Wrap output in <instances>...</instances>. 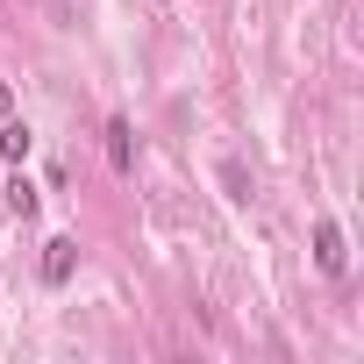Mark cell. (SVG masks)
Returning a JSON list of instances; mask_svg holds the SVG:
<instances>
[{
  "mask_svg": "<svg viewBox=\"0 0 364 364\" xmlns=\"http://www.w3.org/2000/svg\"><path fill=\"white\" fill-rule=\"evenodd\" d=\"M72 257H79V243H72V236H50V243H43V279L65 286V279H72Z\"/></svg>",
  "mask_w": 364,
  "mask_h": 364,
  "instance_id": "6da1fadb",
  "label": "cell"
},
{
  "mask_svg": "<svg viewBox=\"0 0 364 364\" xmlns=\"http://www.w3.org/2000/svg\"><path fill=\"white\" fill-rule=\"evenodd\" d=\"M107 164H114V171H136V136H129V122H107Z\"/></svg>",
  "mask_w": 364,
  "mask_h": 364,
  "instance_id": "7a4b0ae2",
  "label": "cell"
},
{
  "mask_svg": "<svg viewBox=\"0 0 364 364\" xmlns=\"http://www.w3.org/2000/svg\"><path fill=\"white\" fill-rule=\"evenodd\" d=\"M314 264H321V272H343V229H336V222L314 229Z\"/></svg>",
  "mask_w": 364,
  "mask_h": 364,
  "instance_id": "3957f363",
  "label": "cell"
},
{
  "mask_svg": "<svg viewBox=\"0 0 364 364\" xmlns=\"http://www.w3.org/2000/svg\"><path fill=\"white\" fill-rule=\"evenodd\" d=\"M0 157H8V164H22V157H29V129H22V122L0 129Z\"/></svg>",
  "mask_w": 364,
  "mask_h": 364,
  "instance_id": "277c9868",
  "label": "cell"
},
{
  "mask_svg": "<svg viewBox=\"0 0 364 364\" xmlns=\"http://www.w3.org/2000/svg\"><path fill=\"white\" fill-rule=\"evenodd\" d=\"M222 186H229V200H250L257 186H250V171L236 164V157H222Z\"/></svg>",
  "mask_w": 364,
  "mask_h": 364,
  "instance_id": "5b68a950",
  "label": "cell"
},
{
  "mask_svg": "<svg viewBox=\"0 0 364 364\" xmlns=\"http://www.w3.org/2000/svg\"><path fill=\"white\" fill-rule=\"evenodd\" d=\"M8 215H36V186L29 178H8Z\"/></svg>",
  "mask_w": 364,
  "mask_h": 364,
  "instance_id": "8992f818",
  "label": "cell"
},
{
  "mask_svg": "<svg viewBox=\"0 0 364 364\" xmlns=\"http://www.w3.org/2000/svg\"><path fill=\"white\" fill-rule=\"evenodd\" d=\"M0 114H8V86H0Z\"/></svg>",
  "mask_w": 364,
  "mask_h": 364,
  "instance_id": "52a82bcc",
  "label": "cell"
}]
</instances>
